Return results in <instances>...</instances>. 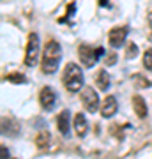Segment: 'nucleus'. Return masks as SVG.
I'll return each instance as SVG.
<instances>
[{
    "label": "nucleus",
    "instance_id": "nucleus-1",
    "mask_svg": "<svg viewBox=\"0 0 152 159\" xmlns=\"http://www.w3.org/2000/svg\"><path fill=\"white\" fill-rule=\"evenodd\" d=\"M62 58V48L57 41H48L43 50V60H41V69L44 74H53L60 66Z\"/></svg>",
    "mask_w": 152,
    "mask_h": 159
},
{
    "label": "nucleus",
    "instance_id": "nucleus-2",
    "mask_svg": "<svg viewBox=\"0 0 152 159\" xmlns=\"http://www.w3.org/2000/svg\"><path fill=\"white\" fill-rule=\"evenodd\" d=\"M62 83L69 92H78L83 89V71L78 64L69 62L64 69Z\"/></svg>",
    "mask_w": 152,
    "mask_h": 159
},
{
    "label": "nucleus",
    "instance_id": "nucleus-3",
    "mask_svg": "<svg viewBox=\"0 0 152 159\" xmlns=\"http://www.w3.org/2000/svg\"><path fill=\"white\" fill-rule=\"evenodd\" d=\"M39 51H41V43H39V35L32 32L28 34L27 41V51H25V66L27 67H34L37 60H39Z\"/></svg>",
    "mask_w": 152,
    "mask_h": 159
},
{
    "label": "nucleus",
    "instance_id": "nucleus-4",
    "mask_svg": "<svg viewBox=\"0 0 152 159\" xmlns=\"http://www.w3.org/2000/svg\"><path fill=\"white\" fill-rule=\"evenodd\" d=\"M80 99H81V104H83V108L89 111V113H96L99 106H101V102H99V96H97V92L92 89V87H83L81 89V94H80Z\"/></svg>",
    "mask_w": 152,
    "mask_h": 159
},
{
    "label": "nucleus",
    "instance_id": "nucleus-5",
    "mask_svg": "<svg viewBox=\"0 0 152 159\" xmlns=\"http://www.w3.org/2000/svg\"><path fill=\"white\" fill-rule=\"evenodd\" d=\"M103 53H104L103 48H92V46H87V44L78 48V57L85 67H92L99 60V57H101Z\"/></svg>",
    "mask_w": 152,
    "mask_h": 159
},
{
    "label": "nucleus",
    "instance_id": "nucleus-6",
    "mask_svg": "<svg viewBox=\"0 0 152 159\" xmlns=\"http://www.w3.org/2000/svg\"><path fill=\"white\" fill-rule=\"evenodd\" d=\"M126 37H127V27H115L108 34V43H110L112 48L118 50V48H122Z\"/></svg>",
    "mask_w": 152,
    "mask_h": 159
},
{
    "label": "nucleus",
    "instance_id": "nucleus-7",
    "mask_svg": "<svg viewBox=\"0 0 152 159\" xmlns=\"http://www.w3.org/2000/svg\"><path fill=\"white\" fill-rule=\"evenodd\" d=\"M39 102L41 106H43V110H53L55 108V102H57V94L55 90L51 89V87H43L39 92Z\"/></svg>",
    "mask_w": 152,
    "mask_h": 159
},
{
    "label": "nucleus",
    "instance_id": "nucleus-8",
    "mask_svg": "<svg viewBox=\"0 0 152 159\" xmlns=\"http://www.w3.org/2000/svg\"><path fill=\"white\" fill-rule=\"evenodd\" d=\"M118 110V104H117V99L113 96H108L104 101H103L101 104V115L104 117V119H110V117H113V115L117 113Z\"/></svg>",
    "mask_w": 152,
    "mask_h": 159
},
{
    "label": "nucleus",
    "instance_id": "nucleus-9",
    "mask_svg": "<svg viewBox=\"0 0 152 159\" xmlns=\"http://www.w3.org/2000/svg\"><path fill=\"white\" fill-rule=\"evenodd\" d=\"M74 131H76V134H78L80 138H83L85 134H87V131H89V122H87V119H85L83 113H76L74 115Z\"/></svg>",
    "mask_w": 152,
    "mask_h": 159
},
{
    "label": "nucleus",
    "instance_id": "nucleus-10",
    "mask_svg": "<svg viewBox=\"0 0 152 159\" xmlns=\"http://www.w3.org/2000/svg\"><path fill=\"white\" fill-rule=\"evenodd\" d=\"M57 125H58V131H60L62 136H69L71 125H69V111L67 110H64V111L58 113V117H57Z\"/></svg>",
    "mask_w": 152,
    "mask_h": 159
},
{
    "label": "nucleus",
    "instance_id": "nucleus-11",
    "mask_svg": "<svg viewBox=\"0 0 152 159\" xmlns=\"http://www.w3.org/2000/svg\"><path fill=\"white\" fill-rule=\"evenodd\" d=\"M133 110L138 115V119H145L147 117V102L141 96H135L133 97Z\"/></svg>",
    "mask_w": 152,
    "mask_h": 159
},
{
    "label": "nucleus",
    "instance_id": "nucleus-12",
    "mask_svg": "<svg viewBox=\"0 0 152 159\" xmlns=\"http://www.w3.org/2000/svg\"><path fill=\"white\" fill-rule=\"evenodd\" d=\"M18 131H20V125L14 119H2V133L4 134H9V136H16Z\"/></svg>",
    "mask_w": 152,
    "mask_h": 159
},
{
    "label": "nucleus",
    "instance_id": "nucleus-13",
    "mask_svg": "<svg viewBox=\"0 0 152 159\" xmlns=\"http://www.w3.org/2000/svg\"><path fill=\"white\" fill-rule=\"evenodd\" d=\"M96 81H97V87H99L101 90L106 92L108 89H110V74L106 73V69H101V71L97 73Z\"/></svg>",
    "mask_w": 152,
    "mask_h": 159
},
{
    "label": "nucleus",
    "instance_id": "nucleus-14",
    "mask_svg": "<svg viewBox=\"0 0 152 159\" xmlns=\"http://www.w3.org/2000/svg\"><path fill=\"white\" fill-rule=\"evenodd\" d=\"M50 142H51V134L48 131H41L39 134L35 136V145L39 148H48L50 147Z\"/></svg>",
    "mask_w": 152,
    "mask_h": 159
},
{
    "label": "nucleus",
    "instance_id": "nucleus-15",
    "mask_svg": "<svg viewBox=\"0 0 152 159\" xmlns=\"http://www.w3.org/2000/svg\"><path fill=\"white\" fill-rule=\"evenodd\" d=\"M143 67L152 71V48H149V50L143 53Z\"/></svg>",
    "mask_w": 152,
    "mask_h": 159
},
{
    "label": "nucleus",
    "instance_id": "nucleus-16",
    "mask_svg": "<svg viewBox=\"0 0 152 159\" xmlns=\"http://www.w3.org/2000/svg\"><path fill=\"white\" fill-rule=\"evenodd\" d=\"M138 55V46L135 44V43H129L127 44V48H126V57L127 58H133Z\"/></svg>",
    "mask_w": 152,
    "mask_h": 159
},
{
    "label": "nucleus",
    "instance_id": "nucleus-17",
    "mask_svg": "<svg viewBox=\"0 0 152 159\" xmlns=\"http://www.w3.org/2000/svg\"><path fill=\"white\" fill-rule=\"evenodd\" d=\"M7 80H9V81H12V83H25V81H27V78H25L23 74H20V73L9 74V76H7Z\"/></svg>",
    "mask_w": 152,
    "mask_h": 159
},
{
    "label": "nucleus",
    "instance_id": "nucleus-18",
    "mask_svg": "<svg viewBox=\"0 0 152 159\" xmlns=\"http://www.w3.org/2000/svg\"><path fill=\"white\" fill-rule=\"evenodd\" d=\"M115 60H117V57H115V55L106 57V66H113V64H115Z\"/></svg>",
    "mask_w": 152,
    "mask_h": 159
},
{
    "label": "nucleus",
    "instance_id": "nucleus-19",
    "mask_svg": "<svg viewBox=\"0 0 152 159\" xmlns=\"http://www.w3.org/2000/svg\"><path fill=\"white\" fill-rule=\"evenodd\" d=\"M7 157H9V152H7V150H6V147L2 145V159H7Z\"/></svg>",
    "mask_w": 152,
    "mask_h": 159
},
{
    "label": "nucleus",
    "instance_id": "nucleus-20",
    "mask_svg": "<svg viewBox=\"0 0 152 159\" xmlns=\"http://www.w3.org/2000/svg\"><path fill=\"white\" fill-rule=\"evenodd\" d=\"M149 25H150V27H152V9H150V11H149Z\"/></svg>",
    "mask_w": 152,
    "mask_h": 159
},
{
    "label": "nucleus",
    "instance_id": "nucleus-21",
    "mask_svg": "<svg viewBox=\"0 0 152 159\" xmlns=\"http://www.w3.org/2000/svg\"><path fill=\"white\" fill-rule=\"evenodd\" d=\"M99 4H101V7H106L104 4H108V0H99Z\"/></svg>",
    "mask_w": 152,
    "mask_h": 159
}]
</instances>
